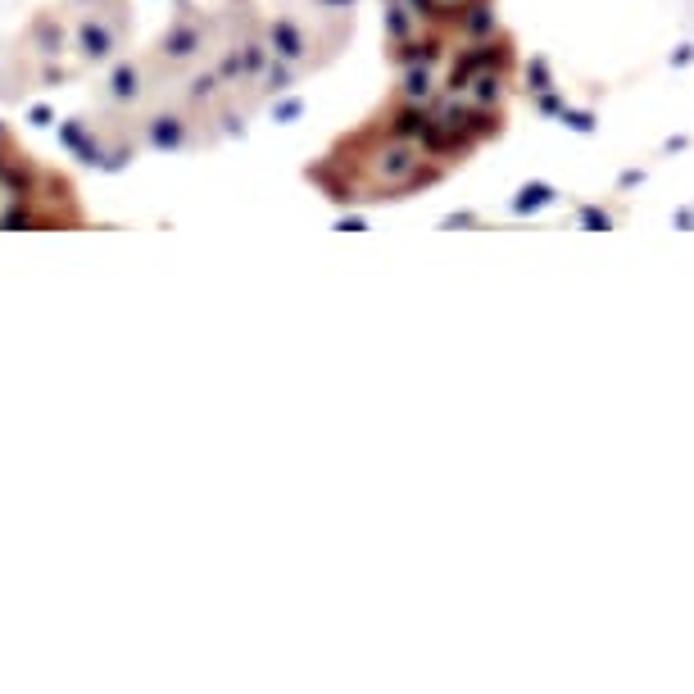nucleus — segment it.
Segmentation results:
<instances>
[{"label":"nucleus","instance_id":"1","mask_svg":"<svg viewBox=\"0 0 694 694\" xmlns=\"http://www.w3.org/2000/svg\"><path fill=\"white\" fill-rule=\"evenodd\" d=\"M391 96L318 168L336 200H404L504 132L518 46L495 0H386Z\"/></svg>","mask_w":694,"mask_h":694}]
</instances>
